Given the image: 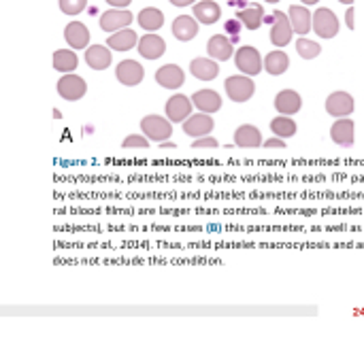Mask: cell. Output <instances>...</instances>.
<instances>
[{"instance_id": "41", "label": "cell", "mask_w": 364, "mask_h": 340, "mask_svg": "<svg viewBox=\"0 0 364 340\" xmlns=\"http://www.w3.org/2000/svg\"><path fill=\"white\" fill-rule=\"evenodd\" d=\"M301 3H303L305 7H311V5H315V3H319V0H301Z\"/></svg>"}, {"instance_id": "11", "label": "cell", "mask_w": 364, "mask_h": 340, "mask_svg": "<svg viewBox=\"0 0 364 340\" xmlns=\"http://www.w3.org/2000/svg\"><path fill=\"white\" fill-rule=\"evenodd\" d=\"M64 38L70 45V49H75V52L90 47V30H88L86 24H81V22H70L64 28Z\"/></svg>"}, {"instance_id": "42", "label": "cell", "mask_w": 364, "mask_h": 340, "mask_svg": "<svg viewBox=\"0 0 364 340\" xmlns=\"http://www.w3.org/2000/svg\"><path fill=\"white\" fill-rule=\"evenodd\" d=\"M339 3H341V5H347V7H351V5H354V0H339Z\"/></svg>"}, {"instance_id": "13", "label": "cell", "mask_w": 364, "mask_h": 340, "mask_svg": "<svg viewBox=\"0 0 364 340\" xmlns=\"http://www.w3.org/2000/svg\"><path fill=\"white\" fill-rule=\"evenodd\" d=\"M262 132L252 123H243L234 130V145L241 149H258L262 147Z\"/></svg>"}, {"instance_id": "8", "label": "cell", "mask_w": 364, "mask_h": 340, "mask_svg": "<svg viewBox=\"0 0 364 340\" xmlns=\"http://www.w3.org/2000/svg\"><path fill=\"white\" fill-rule=\"evenodd\" d=\"M115 77L121 85H126V88H135V85H139L143 81L145 68L137 60H121L115 68Z\"/></svg>"}, {"instance_id": "22", "label": "cell", "mask_w": 364, "mask_h": 340, "mask_svg": "<svg viewBox=\"0 0 364 340\" xmlns=\"http://www.w3.org/2000/svg\"><path fill=\"white\" fill-rule=\"evenodd\" d=\"M192 102L202 113H218L222 109V96L215 90H198V92H194Z\"/></svg>"}, {"instance_id": "28", "label": "cell", "mask_w": 364, "mask_h": 340, "mask_svg": "<svg viewBox=\"0 0 364 340\" xmlns=\"http://www.w3.org/2000/svg\"><path fill=\"white\" fill-rule=\"evenodd\" d=\"M236 17L243 22V26H245L248 30H258V28L262 26V22H264V11H262V5L252 3L250 7L241 9V11L236 13Z\"/></svg>"}, {"instance_id": "3", "label": "cell", "mask_w": 364, "mask_h": 340, "mask_svg": "<svg viewBox=\"0 0 364 340\" xmlns=\"http://www.w3.org/2000/svg\"><path fill=\"white\" fill-rule=\"evenodd\" d=\"M234 64H236V68L243 75H250V77L260 75L262 72V66H264L260 52L256 47H252V45H243V47H238L234 52Z\"/></svg>"}, {"instance_id": "39", "label": "cell", "mask_w": 364, "mask_h": 340, "mask_svg": "<svg viewBox=\"0 0 364 340\" xmlns=\"http://www.w3.org/2000/svg\"><path fill=\"white\" fill-rule=\"evenodd\" d=\"M169 3L175 7H190V5H194V0H169Z\"/></svg>"}, {"instance_id": "32", "label": "cell", "mask_w": 364, "mask_h": 340, "mask_svg": "<svg viewBox=\"0 0 364 340\" xmlns=\"http://www.w3.org/2000/svg\"><path fill=\"white\" fill-rule=\"evenodd\" d=\"M88 7V0H60V11L64 15H79Z\"/></svg>"}, {"instance_id": "24", "label": "cell", "mask_w": 364, "mask_h": 340, "mask_svg": "<svg viewBox=\"0 0 364 340\" xmlns=\"http://www.w3.org/2000/svg\"><path fill=\"white\" fill-rule=\"evenodd\" d=\"M194 17L198 20V24L211 26L222 17V9L213 0H200V3L194 5Z\"/></svg>"}, {"instance_id": "29", "label": "cell", "mask_w": 364, "mask_h": 340, "mask_svg": "<svg viewBox=\"0 0 364 340\" xmlns=\"http://www.w3.org/2000/svg\"><path fill=\"white\" fill-rule=\"evenodd\" d=\"M296 121L290 117V115H277L273 121H271V132L279 139H290L296 134Z\"/></svg>"}, {"instance_id": "40", "label": "cell", "mask_w": 364, "mask_h": 340, "mask_svg": "<svg viewBox=\"0 0 364 340\" xmlns=\"http://www.w3.org/2000/svg\"><path fill=\"white\" fill-rule=\"evenodd\" d=\"M160 149H177V145H175V143L165 141V143H160Z\"/></svg>"}, {"instance_id": "2", "label": "cell", "mask_w": 364, "mask_h": 340, "mask_svg": "<svg viewBox=\"0 0 364 340\" xmlns=\"http://www.w3.org/2000/svg\"><path fill=\"white\" fill-rule=\"evenodd\" d=\"M224 90L232 102H248L256 92V83L250 75H232L226 79Z\"/></svg>"}, {"instance_id": "4", "label": "cell", "mask_w": 364, "mask_h": 340, "mask_svg": "<svg viewBox=\"0 0 364 340\" xmlns=\"http://www.w3.org/2000/svg\"><path fill=\"white\" fill-rule=\"evenodd\" d=\"M56 90H58V94H60L64 100L75 102V100H81V98L86 96L88 83H86L84 77H79V75H75V72H66V75H62V79L58 81Z\"/></svg>"}, {"instance_id": "19", "label": "cell", "mask_w": 364, "mask_h": 340, "mask_svg": "<svg viewBox=\"0 0 364 340\" xmlns=\"http://www.w3.org/2000/svg\"><path fill=\"white\" fill-rule=\"evenodd\" d=\"M288 17H290L292 30L296 34L305 36V34L311 32V28H313V15H311V11L305 5H292L290 11H288Z\"/></svg>"}, {"instance_id": "31", "label": "cell", "mask_w": 364, "mask_h": 340, "mask_svg": "<svg viewBox=\"0 0 364 340\" xmlns=\"http://www.w3.org/2000/svg\"><path fill=\"white\" fill-rule=\"evenodd\" d=\"M319 52H321V47L317 45V42L309 40L307 36H301V38L296 40V54H298L303 60H313V58L319 56Z\"/></svg>"}, {"instance_id": "23", "label": "cell", "mask_w": 364, "mask_h": 340, "mask_svg": "<svg viewBox=\"0 0 364 340\" xmlns=\"http://www.w3.org/2000/svg\"><path fill=\"white\" fill-rule=\"evenodd\" d=\"M171 30H173V36L177 40L188 42L198 34V20L194 15H179V17H175Z\"/></svg>"}, {"instance_id": "43", "label": "cell", "mask_w": 364, "mask_h": 340, "mask_svg": "<svg viewBox=\"0 0 364 340\" xmlns=\"http://www.w3.org/2000/svg\"><path fill=\"white\" fill-rule=\"evenodd\" d=\"M266 3H271V5H275V3H279V0H266Z\"/></svg>"}, {"instance_id": "10", "label": "cell", "mask_w": 364, "mask_h": 340, "mask_svg": "<svg viewBox=\"0 0 364 340\" xmlns=\"http://www.w3.org/2000/svg\"><path fill=\"white\" fill-rule=\"evenodd\" d=\"M132 20H135V15L128 11V9H109L107 13H103V17H100V28L105 30V32H109V34H113V32H117V30H121V28H128L130 24H132Z\"/></svg>"}, {"instance_id": "9", "label": "cell", "mask_w": 364, "mask_h": 340, "mask_svg": "<svg viewBox=\"0 0 364 340\" xmlns=\"http://www.w3.org/2000/svg\"><path fill=\"white\" fill-rule=\"evenodd\" d=\"M356 109V102H354V96L347 94V92H333L328 98H326V113L335 119L339 117H349Z\"/></svg>"}, {"instance_id": "36", "label": "cell", "mask_w": 364, "mask_h": 340, "mask_svg": "<svg viewBox=\"0 0 364 340\" xmlns=\"http://www.w3.org/2000/svg\"><path fill=\"white\" fill-rule=\"evenodd\" d=\"M264 149H286V139H279V137H273V139H266L262 143Z\"/></svg>"}, {"instance_id": "15", "label": "cell", "mask_w": 364, "mask_h": 340, "mask_svg": "<svg viewBox=\"0 0 364 340\" xmlns=\"http://www.w3.org/2000/svg\"><path fill=\"white\" fill-rule=\"evenodd\" d=\"M192 107H194L192 98H188V96H183V94H173V96L167 100V117H169L173 123H177V121L183 123V121L192 115Z\"/></svg>"}, {"instance_id": "30", "label": "cell", "mask_w": 364, "mask_h": 340, "mask_svg": "<svg viewBox=\"0 0 364 340\" xmlns=\"http://www.w3.org/2000/svg\"><path fill=\"white\" fill-rule=\"evenodd\" d=\"M77 64H79V58H77L75 52H70V49H58V52H54V68L58 72H62V75L75 72Z\"/></svg>"}, {"instance_id": "17", "label": "cell", "mask_w": 364, "mask_h": 340, "mask_svg": "<svg viewBox=\"0 0 364 340\" xmlns=\"http://www.w3.org/2000/svg\"><path fill=\"white\" fill-rule=\"evenodd\" d=\"M303 107V98L298 92L294 90H281L277 96H275V109L279 115H296Z\"/></svg>"}, {"instance_id": "7", "label": "cell", "mask_w": 364, "mask_h": 340, "mask_svg": "<svg viewBox=\"0 0 364 340\" xmlns=\"http://www.w3.org/2000/svg\"><path fill=\"white\" fill-rule=\"evenodd\" d=\"M213 125H215V121L211 119V113H194V115H190L185 121H183V132L188 134V137H196V139H200V137H207V134H211L213 132Z\"/></svg>"}, {"instance_id": "26", "label": "cell", "mask_w": 364, "mask_h": 340, "mask_svg": "<svg viewBox=\"0 0 364 340\" xmlns=\"http://www.w3.org/2000/svg\"><path fill=\"white\" fill-rule=\"evenodd\" d=\"M288 68H290V58H288L286 52L275 49V52H271V54L264 58V70H266L268 75H273V77L283 75Z\"/></svg>"}, {"instance_id": "12", "label": "cell", "mask_w": 364, "mask_h": 340, "mask_svg": "<svg viewBox=\"0 0 364 340\" xmlns=\"http://www.w3.org/2000/svg\"><path fill=\"white\" fill-rule=\"evenodd\" d=\"M354 137H356V125L351 119L347 117H339L333 125H331V139L333 143H337L339 147L349 149L354 145Z\"/></svg>"}, {"instance_id": "5", "label": "cell", "mask_w": 364, "mask_h": 340, "mask_svg": "<svg viewBox=\"0 0 364 340\" xmlns=\"http://www.w3.org/2000/svg\"><path fill=\"white\" fill-rule=\"evenodd\" d=\"M292 24L290 17L281 11H273V22H271V42L277 49H283L286 45L292 42Z\"/></svg>"}, {"instance_id": "27", "label": "cell", "mask_w": 364, "mask_h": 340, "mask_svg": "<svg viewBox=\"0 0 364 340\" xmlns=\"http://www.w3.org/2000/svg\"><path fill=\"white\" fill-rule=\"evenodd\" d=\"M137 22L143 30L156 32V30H160L162 26H165V13H162L160 9H156V7H145V9H141Z\"/></svg>"}, {"instance_id": "38", "label": "cell", "mask_w": 364, "mask_h": 340, "mask_svg": "<svg viewBox=\"0 0 364 340\" xmlns=\"http://www.w3.org/2000/svg\"><path fill=\"white\" fill-rule=\"evenodd\" d=\"M345 22H347V28H349V30H354V28H356V24H354V7H347Z\"/></svg>"}, {"instance_id": "1", "label": "cell", "mask_w": 364, "mask_h": 340, "mask_svg": "<svg viewBox=\"0 0 364 340\" xmlns=\"http://www.w3.org/2000/svg\"><path fill=\"white\" fill-rule=\"evenodd\" d=\"M141 130L149 141L165 143L169 141V137H173V121L169 117H160V115H145L141 119Z\"/></svg>"}, {"instance_id": "20", "label": "cell", "mask_w": 364, "mask_h": 340, "mask_svg": "<svg viewBox=\"0 0 364 340\" xmlns=\"http://www.w3.org/2000/svg\"><path fill=\"white\" fill-rule=\"evenodd\" d=\"M107 45L113 49V52H130L132 47L139 45V36L135 30L130 28H121L117 32H113L109 38H107Z\"/></svg>"}, {"instance_id": "6", "label": "cell", "mask_w": 364, "mask_h": 340, "mask_svg": "<svg viewBox=\"0 0 364 340\" xmlns=\"http://www.w3.org/2000/svg\"><path fill=\"white\" fill-rule=\"evenodd\" d=\"M313 32L321 38H335L339 34V20L333 9L321 7L313 13Z\"/></svg>"}, {"instance_id": "14", "label": "cell", "mask_w": 364, "mask_h": 340, "mask_svg": "<svg viewBox=\"0 0 364 340\" xmlns=\"http://www.w3.org/2000/svg\"><path fill=\"white\" fill-rule=\"evenodd\" d=\"M185 81V72L177 64H165L156 70V83L167 90H179Z\"/></svg>"}, {"instance_id": "16", "label": "cell", "mask_w": 364, "mask_h": 340, "mask_svg": "<svg viewBox=\"0 0 364 340\" xmlns=\"http://www.w3.org/2000/svg\"><path fill=\"white\" fill-rule=\"evenodd\" d=\"M139 54L145 60H158L165 56L167 52V42L160 34H145L143 38H139V45H137Z\"/></svg>"}, {"instance_id": "21", "label": "cell", "mask_w": 364, "mask_h": 340, "mask_svg": "<svg viewBox=\"0 0 364 340\" xmlns=\"http://www.w3.org/2000/svg\"><path fill=\"white\" fill-rule=\"evenodd\" d=\"M190 72L200 81H213L220 75V66L213 58H194L190 62Z\"/></svg>"}, {"instance_id": "25", "label": "cell", "mask_w": 364, "mask_h": 340, "mask_svg": "<svg viewBox=\"0 0 364 340\" xmlns=\"http://www.w3.org/2000/svg\"><path fill=\"white\" fill-rule=\"evenodd\" d=\"M111 47L107 45H92V47H88L86 49V64L90 66V68H94V70H105V68H109L111 66V52H109Z\"/></svg>"}, {"instance_id": "37", "label": "cell", "mask_w": 364, "mask_h": 340, "mask_svg": "<svg viewBox=\"0 0 364 340\" xmlns=\"http://www.w3.org/2000/svg\"><path fill=\"white\" fill-rule=\"evenodd\" d=\"M130 3H132V0H107V5H111L115 9H128Z\"/></svg>"}, {"instance_id": "33", "label": "cell", "mask_w": 364, "mask_h": 340, "mask_svg": "<svg viewBox=\"0 0 364 340\" xmlns=\"http://www.w3.org/2000/svg\"><path fill=\"white\" fill-rule=\"evenodd\" d=\"M124 149H147L149 147V139L145 134H130L126 137V141L121 143Z\"/></svg>"}, {"instance_id": "18", "label": "cell", "mask_w": 364, "mask_h": 340, "mask_svg": "<svg viewBox=\"0 0 364 340\" xmlns=\"http://www.w3.org/2000/svg\"><path fill=\"white\" fill-rule=\"evenodd\" d=\"M207 54L209 58L218 60V62H226L234 56V47H232V40L224 34H215L209 38L207 42Z\"/></svg>"}, {"instance_id": "34", "label": "cell", "mask_w": 364, "mask_h": 340, "mask_svg": "<svg viewBox=\"0 0 364 340\" xmlns=\"http://www.w3.org/2000/svg\"><path fill=\"white\" fill-rule=\"evenodd\" d=\"M224 30L228 32V34H232V38L230 40H236L238 38V34H241V30H243V22L234 15V17H230L226 24H224Z\"/></svg>"}, {"instance_id": "35", "label": "cell", "mask_w": 364, "mask_h": 340, "mask_svg": "<svg viewBox=\"0 0 364 340\" xmlns=\"http://www.w3.org/2000/svg\"><path fill=\"white\" fill-rule=\"evenodd\" d=\"M220 143L213 139V137H200V139H196L194 143H192V149H215Z\"/></svg>"}]
</instances>
